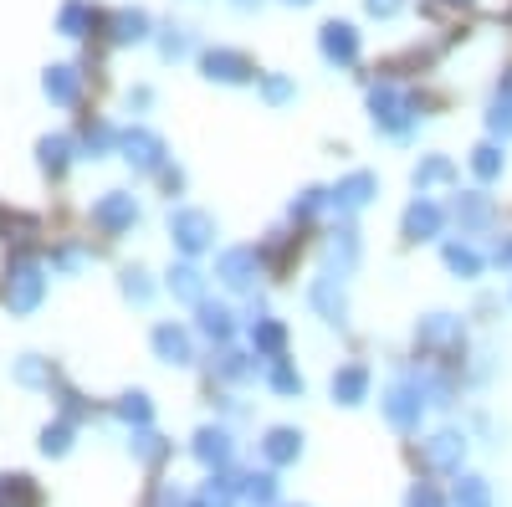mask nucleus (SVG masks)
<instances>
[{"label":"nucleus","mask_w":512,"mask_h":507,"mask_svg":"<svg viewBox=\"0 0 512 507\" xmlns=\"http://www.w3.org/2000/svg\"><path fill=\"white\" fill-rule=\"evenodd\" d=\"M16 379H21V385H52V364L36 359V354H26V359L16 364Z\"/></svg>","instance_id":"a18cd8bd"},{"label":"nucleus","mask_w":512,"mask_h":507,"mask_svg":"<svg viewBox=\"0 0 512 507\" xmlns=\"http://www.w3.org/2000/svg\"><path fill=\"white\" fill-rule=\"evenodd\" d=\"M36 159H41V169L57 180V175H67V164L77 159V144H72L67 134H47V139L36 144Z\"/></svg>","instance_id":"c85d7f7f"},{"label":"nucleus","mask_w":512,"mask_h":507,"mask_svg":"<svg viewBox=\"0 0 512 507\" xmlns=\"http://www.w3.org/2000/svg\"><path fill=\"white\" fill-rule=\"evenodd\" d=\"M328 395H333L338 405H364V400H369V369H364V364H344V369H333Z\"/></svg>","instance_id":"412c9836"},{"label":"nucleus","mask_w":512,"mask_h":507,"mask_svg":"<svg viewBox=\"0 0 512 507\" xmlns=\"http://www.w3.org/2000/svg\"><path fill=\"white\" fill-rule=\"evenodd\" d=\"M277 472H241V502L246 507H277Z\"/></svg>","instance_id":"c756f323"},{"label":"nucleus","mask_w":512,"mask_h":507,"mask_svg":"<svg viewBox=\"0 0 512 507\" xmlns=\"http://www.w3.org/2000/svg\"><path fill=\"white\" fill-rule=\"evenodd\" d=\"M384 420H390L395 431H420V420H425V410H431V395H425V374H420V364L415 369H400L390 385H384Z\"/></svg>","instance_id":"f03ea898"},{"label":"nucleus","mask_w":512,"mask_h":507,"mask_svg":"<svg viewBox=\"0 0 512 507\" xmlns=\"http://www.w3.org/2000/svg\"><path fill=\"white\" fill-rule=\"evenodd\" d=\"M318 52H323V62H333V67H354L364 47H359V31H354L349 21H323Z\"/></svg>","instance_id":"f8f14e48"},{"label":"nucleus","mask_w":512,"mask_h":507,"mask_svg":"<svg viewBox=\"0 0 512 507\" xmlns=\"http://www.w3.org/2000/svg\"><path fill=\"white\" fill-rule=\"evenodd\" d=\"M364 11L379 16V21H395V16L405 11V0H364Z\"/></svg>","instance_id":"603ef678"},{"label":"nucleus","mask_w":512,"mask_h":507,"mask_svg":"<svg viewBox=\"0 0 512 507\" xmlns=\"http://www.w3.org/2000/svg\"><path fill=\"white\" fill-rule=\"evenodd\" d=\"M492 262H497V267H512V236H502V241H497V251H492Z\"/></svg>","instance_id":"864d4df0"},{"label":"nucleus","mask_w":512,"mask_h":507,"mask_svg":"<svg viewBox=\"0 0 512 507\" xmlns=\"http://www.w3.org/2000/svg\"><path fill=\"white\" fill-rule=\"evenodd\" d=\"M323 205H328V190H323V185H308L303 195L292 200V221H313Z\"/></svg>","instance_id":"c03bdc74"},{"label":"nucleus","mask_w":512,"mask_h":507,"mask_svg":"<svg viewBox=\"0 0 512 507\" xmlns=\"http://www.w3.org/2000/svg\"><path fill=\"white\" fill-rule=\"evenodd\" d=\"M256 277H262V257H256V246H226L216 257V282L231 287V292H251Z\"/></svg>","instance_id":"0eeeda50"},{"label":"nucleus","mask_w":512,"mask_h":507,"mask_svg":"<svg viewBox=\"0 0 512 507\" xmlns=\"http://www.w3.org/2000/svg\"><path fill=\"white\" fill-rule=\"evenodd\" d=\"M195 328L210 338V344H231V338H236V313L226 308V303H216V298H205L200 308H195Z\"/></svg>","instance_id":"6ab92c4d"},{"label":"nucleus","mask_w":512,"mask_h":507,"mask_svg":"<svg viewBox=\"0 0 512 507\" xmlns=\"http://www.w3.org/2000/svg\"><path fill=\"white\" fill-rule=\"evenodd\" d=\"M169 241H175L185 257H200V251L216 246V216L200 205H175L169 210Z\"/></svg>","instance_id":"20e7f679"},{"label":"nucleus","mask_w":512,"mask_h":507,"mask_svg":"<svg viewBox=\"0 0 512 507\" xmlns=\"http://www.w3.org/2000/svg\"><path fill=\"white\" fill-rule=\"evenodd\" d=\"M400 231H405L410 241H436V236L446 231V210H441L431 195H415V200L405 205V216H400Z\"/></svg>","instance_id":"ddd939ff"},{"label":"nucleus","mask_w":512,"mask_h":507,"mask_svg":"<svg viewBox=\"0 0 512 507\" xmlns=\"http://www.w3.org/2000/svg\"><path fill=\"white\" fill-rule=\"evenodd\" d=\"M502 169H507V154H502V144H497V139H487V144H477V149H472V175H477L482 185L502 180Z\"/></svg>","instance_id":"2f4dec72"},{"label":"nucleus","mask_w":512,"mask_h":507,"mask_svg":"<svg viewBox=\"0 0 512 507\" xmlns=\"http://www.w3.org/2000/svg\"><path fill=\"white\" fill-rule=\"evenodd\" d=\"M41 93H47L57 108H72L82 98V72L72 62H52L47 72H41Z\"/></svg>","instance_id":"f3484780"},{"label":"nucleus","mask_w":512,"mask_h":507,"mask_svg":"<svg viewBox=\"0 0 512 507\" xmlns=\"http://www.w3.org/2000/svg\"><path fill=\"white\" fill-rule=\"evenodd\" d=\"M200 72H205L210 82H226V88H246V82L256 77V67H251L241 52H231V47H210V52H200Z\"/></svg>","instance_id":"9b49d317"},{"label":"nucleus","mask_w":512,"mask_h":507,"mask_svg":"<svg viewBox=\"0 0 512 507\" xmlns=\"http://www.w3.org/2000/svg\"><path fill=\"white\" fill-rule=\"evenodd\" d=\"M57 400H62V420H72V426H77L82 415H88V405H82L77 390H57Z\"/></svg>","instance_id":"3c124183"},{"label":"nucleus","mask_w":512,"mask_h":507,"mask_svg":"<svg viewBox=\"0 0 512 507\" xmlns=\"http://www.w3.org/2000/svg\"><path fill=\"white\" fill-rule=\"evenodd\" d=\"M149 344H154V354H159L164 364H195V338H190V328H180V323H159V328L149 333Z\"/></svg>","instance_id":"2eb2a0df"},{"label":"nucleus","mask_w":512,"mask_h":507,"mask_svg":"<svg viewBox=\"0 0 512 507\" xmlns=\"http://www.w3.org/2000/svg\"><path fill=\"white\" fill-rule=\"evenodd\" d=\"M369 118H374V129H379V134L410 139V134H415V123H420V98L405 93L400 82H374V88H369Z\"/></svg>","instance_id":"f257e3e1"},{"label":"nucleus","mask_w":512,"mask_h":507,"mask_svg":"<svg viewBox=\"0 0 512 507\" xmlns=\"http://www.w3.org/2000/svg\"><path fill=\"white\" fill-rule=\"evenodd\" d=\"M149 103H154L149 88H134V93H128V108H149Z\"/></svg>","instance_id":"5fc2aeb1"},{"label":"nucleus","mask_w":512,"mask_h":507,"mask_svg":"<svg viewBox=\"0 0 512 507\" xmlns=\"http://www.w3.org/2000/svg\"><path fill=\"white\" fill-rule=\"evenodd\" d=\"M451 507H492V487H487V477L461 472L456 487H451Z\"/></svg>","instance_id":"72a5a7b5"},{"label":"nucleus","mask_w":512,"mask_h":507,"mask_svg":"<svg viewBox=\"0 0 512 507\" xmlns=\"http://www.w3.org/2000/svg\"><path fill=\"white\" fill-rule=\"evenodd\" d=\"M190 451H195V461H200L205 472H231V461H236V436H231L226 426H200L195 441H190Z\"/></svg>","instance_id":"1a4fd4ad"},{"label":"nucleus","mask_w":512,"mask_h":507,"mask_svg":"<svg viewBox=\"0 0 512 507\" xmlns=\"http://www.w3.org/2000/svg\"><path fill=\"white\" fill-rule=\"evenodd\" d=\"M456 180V164H451V154H425L415 169H410V185L425 195L431 185H451Z\"/></svg>","instance_id":"a878e982"},{"label":"nucleus","mask_w":512,"mask_h":507,"mask_svg":"<svg viewBox=\"0 0 512 507\" xmlns=\"http://www.w3.org/2000/svg\"><path fill=\"white\" fill-rule=\"evenodd\" d=\"M108 36L118 41V47H134V41H149L154 36V21H149V11H118L108 21Z\"/></svg>","instance_id":"cd10ccee"},{"label":"nucleus","mask_w":512,"mask_h":507,"mask_svg":"<svg viewBox=\"0 0 512 507\" xmlns=\"http://www.w3.org/2000/svg\"><path fill=\"white\" fill-rule=\"evenodd\" d=\"M497 93H502V98H512V67L502 72V82H497Z\"/></svg>","instance_id":"4d7b16f0"},{"label":"nucleus","mask_w":512,"mask_h":507,"mask_svg":"<svg viewBox=\"0 0 512 507\" xmlns=\"http://www.w3.org/2000/svg\"><path fill=\"white\" fill-rule=\"evenodd\" d=\"M405 507H446V497H441L431 482H415V487H410V497H405Z\"/></svg>","instance_id":"8fccbe9b"},{"label":"nucleus","mask_w":512,"mask_h":507,"mask_svg":"<svg viewBox=\"0 0 512 507\" xmlns=\"http://www.w3.org/2000/svg\"><path fill=\"white\" fill-rule=\"evenodd\" d=\"M262 374H267V385H272L277 395H287V400H297V395L308 390V385H303V374H297V369H292L287 359H272V364H267Z\"/></svg>","instance_id":"c9c22d12"},{"label":"nucleus","mask_w":512,"mask_h":507,"mask_svg":"<svg viewBox=\"0 0 512 507\" xmlns=\"http://www.w3.org/2000/svg\"><path fill=\"white\" fill-rule=\"evenodd\" d=\"M93 226H103V231L139 226V200L128 195V190H103V195L93 200Z\"/></svg>","instance_id":"4468645a"},{"label":"nucleus","mask_w":512,"mask_h":507,"mask_svg":"<svg viewBox=\"0 0 512 507\" xmlns=\"http://www.w3.org/2000/svg\"><path fill=\"white\" fill-rule=\"evenodd\" d=\"M487 129H492V139H512V98L492 93V103H487Z\"/></svg>","instance_id":"37998d69"},{"label":"nucleus","mask_w":512,"mask_h":507,"mask_svg":"<svg viewBox=\"0 0 512 507\" xmlns=\"http://www.w3.org/2000/svg\"><path fill=\"white\" fill-rule=\"evenodd\" d=\"M118 287H123V298H128V303H139V308L154 298V282H149L144 267H123V272H118Z\"/></svg>","instance_id":"4c0bfd02"},{"label":"nucleus","mask_w":512,"mask_h":507,"mask_svg":"<svg viewBox=\"0 0 512 507\" xmlns=\"http://www.w3.org/2000/svg\"><path fill=\"white\" fill-rule=\"evenodd\" d=\"M0 507H36L31 477H0Z\"/></svg>","instance_id":"a19ab883"},{"label":"nucleus","mask_w":512,"mask_h":507,"mask_svg":"<svg viewBox=\"0 0 512 507\" xmlns=\"http://www.w3.org/2000/svg\"><path fill=\"white\" fill-rule=\"evenodd\" d=\"M323 267L344 272V277L359 267V231H354V226H333V231H328V241H323Z\"/></svg>","instance_id":"a211bd4d"},{"label":"nucleus","mask_w":512,"mask_h":507,"mask_svg":"<svg viewBox=\"0 0 512 507\" xmlns=\"http://www.w3.org/2000/svg\"><path fill=\"white\" fill-rule=\"evenodd\" d=\"M241 502V477L236 472H210L200 482V492L190 497V507H236Z\"/></svg>","instance_id":"aec40b11"},{"label":"nucleus","mask_w":512,"mask_h":507,"mask_svg":"<svg viewBox=\"0 0 512 507\" xmlns=\"http://www.w3.org/2000/svg\"><path fill=\"white\" fill-rule=\"evenodd\" d=\"M374 195H379V180L369 175V169H354V175H344L328 190V210H338V216H359Z\"/></svg>","instance_id":"9d476101"},{"label":"nucleus","mask_w":512,"mask_h":507,"mask_svg":"<svg viewBox=\"0 0 512 507\" xmlns=\"http://www.w3.org/2000/svg\"><path fill=\"white\" fill-rule=\"evenodd\" d=\"M118 154L128 159V164H134L139 169V175H164V139L154 134V129H144V123H128V129H118Z\"/></svg>","instance_id":"423d86ee"},{"label":"nucleus","mask_w":512,"mask_h":507,"mask_svg":"<svg viewBox=\"0 0 512 507\" xmlns=\"http://www.w3.org/2000/svg\"><path fill=\"white\" fill-rule=\"evenodd\" d=\"M113 415L123 420V426H134V431H144L149 420H154V405H149V395H144V390H128V395H118Z\"/></svg>","instance_id":"473e14b6"},{"label":"nucleus","mask_w":512,"mask_h":507,"mask_svg":"<svg viewBox=\"0 0 512 507\" xmlns=\"http://www.w3.org/2000/svg\"><path fill=\"white\" fill-rule=\"evenodd\" d=\"M210 369H216L221 379H251L256 369H267L256 354H236V349H221L216 359H210Z\"/></svg>","instance_id":"f704fd0d"},{"label":"nucleus","mask_w":512,"mask_h":507,"mask_svg":"<svg viewBox=\"0 0 512 507\" xmlns=\"http://www.w3.org/2000/svg\"><path fill=\"white\" fill-rule=\"evenodd\" d=\"M308 303L323 323L333 328H349V277L333 272V267H318V277L308 282Z\"/></svg>","instance_id":"39448f33"},{"label":"nucleus","mask_w":512,"mask_h":507,"mask_svg":"<svg viewBox=\"0 0 512 507\" xmlns=\"http://www.w3.org/2000/svg\"><path fill=\"white\" fill-rule=\"evenodd\" d=\"M231 6H236V11H246V16H251V11H262V6H267V0H231Z\"/></svg>","instance_id":"6e6d98bb"},{"label":"nucleus","mask_w":512,"mask_h":507,"mask_svg":"<svg viewBox=\"0 0 512 507\" xmlns=\"http://www.w3.org/2000/svg\"><path fill=\"white\" fill-rule=\"evenodd\" d=\"M82 149H88L82 159H103L108 149H118V134L108 129V123H88V129H82Z\"/></svg>","instance_id":"79ce46f5"},{"label":"nucleus","mask_w":512,"mask_h":507,"mask_svg":"<svg viewBox=\"0 0 512 507\" xmlns=\"http://www.w3.org/2000/svg\"><path fill=\"white\" fill-rule=\"evenodd\" d=\"M149 507H190V492H180L175 482H159L154 497H149Z\"/></svg>","instance_id":"09e8293b"},{"label":"nucleus","mask_w":512,"mask_h":507,"mask_svg":"<svg viewBox=\"0 0 512 507\" xmlns=\"http://www.w3.org/2000/svg\"><path fill=\"white\" fill-rule=\"evenodd\" d=\"M451 216H456L461 236H477V231H487V226H492V195H482V190H466V195H456V200H451Z\"/></svg>","instance_id":"dca6fc26"},{"label":"nucleus","mask_w":512,"mask_h":507,"mask_svg":"<svg viewBox=\"0 0 512 507\" xmlns=\"http://www.w3.org/2000/svg\"><path fill=\"white\" fill-rule=\"evenodd\" d=\"M420 461H425L431 472L461 477V461H466V431L446 426V431H436L431 441H420Z\"/></svg>","instance_id":"6e6552de"},{"label":"nucleus","mask_w":512,"mask_h":507,"mask_svg":"<svg viewBox=\"0 0 512 507\" xmlns=\"http://www.w3.org/2000/svg\"><path fill=\"white\" fill-rule=\"evenodd\" d=\"M72 451V420H47L41 426V456H67Z\"/></svg>","instance_id":"58836bf2"},{"label":"nucleus","mask_w":512,"mask_h":507,"mask_svg":"<svg viewBox=\"0 0 512 507\" xmlns=\"http://www.w3.org/2000/svg\"><path fill=\"white\" fill-rule=\"evenodd\" d=\"M262 98H267V103H292V98H297L292 77H282V72H267V77H262Z\"/></svg>","instance_id":"49530a36"},{"label":"nucleus","mask_w":512,"mask_h":507,"mask_svg":"<svg viewBox=\"0 0 512 507\" xmlns=\"http://www.w3.org/2000/svg\"><path fill=\"white\" fill-rule=\"evenodd\" d=\"M415 338L425 349H446V344H461V318L456 313H431V318H420V328H415Z\"/></svg>","instance_id":"b1692460"},{"label":"nucleus","mask_w":512,"mask_h":507,"mask_svg":"<svg viewBox=\"0 0 512 507\" xmlns=\"http://www.w3.org/2000/svg\"><path fill=\"white\" fill-rule=\"evenodd\" d=\"M0 298H6V308L21 313V318L36 313L41 298H47V272H41V262L36 257H16L6 267V287H0Z\"/></svg>","instance_id":"7ed1b4c3"},{"label":"nucleus","mask_w":512,"mask_h":507,"mask_svg":"<svg viewBox=\"0 0 512 507\" xmlns=\"http://www.w3.org/2000/svg\"><path fill=\"white\" fill-rule=\"evenodd\" d=\"M441 257H446V267H451L461 282H477L482 267H487V262H482V251L466 241V236H461V241H446V246H441Z\"/></svg>","instance_id":"393cba45"},{"label":"nucleus","mask_w":512,"mask_h":507,"mask_svg":"<svg viewBox=\"0 0 512 507\" xmlns=\"http://www.w3.org/2000/svg\"><path fill=\"white\" fill-rule=\"evenodd\" d=\"M456 6H472V0H456Z\"/></svg>","instance_id":"bf43d9fd"},{"label":"nucleus","mask_w":512,"mask_h":507,"mask_svg":"<svg viewBox=\"0 0 512 507\" xmlns=\"http://www.w3.org/2000/svg\"><path fill=\"white\" fill-rule=\"evenodd\" d=\"M287 6H308V0H287Z\"/></svg>","instance_id":"13d9d810"},{"label":"nucleus","mask_w":512,"mask_h":507,"mask_svg":"<svg viewBox=\"0 0 512 507\" xmlns=\"http://www.w3.org/2000/svg\"><path fill=\"white\" fill-rule=\"evenodd\" d=\"M169 292H175L180 303L200 308V303H205V277H200V267H195V262H175V267H169Z\"/></svg>","instance_id":"bb28decb"},{"label":"nucleus","mask_w":512,"mask_h":507,"mask_svg":"<svg viewBox=\"0 0 512 507\" xmlns=\"http://www.w3.org/2000/svg\"><path fill=\"white\" fill-rule=\"evenodd\" d=\"M262 456H267V467H292V461L303 456V431L272 426V431L262 436Z\"/></svg>","instance_id":"4be33fe9"},{"label":"nucleus","mask_w":512,"mask_h":507,"mask_svg":"<svg viewBox=\"0 0 512 507\" xmlns=\"http://www.w3.org/2000/svg\"><path fill=\"white\" fill-rule=\"evenodd\" d=\"M282 349H287V328L277 318H251V354L272 364V359H282Z\"/></svg>","instance_id":"5701e85b"},{"label":"nucleus","mask_w":512,"mask_h":507,"mask_svg":"<svg viewBox=\"0 0 512 507\" xmlns=\"http://www.w3.org/2000/svg\"><path fill=\"white\" fill-rule=\"evenodd\" d=\"M93 26H98V11L88 6V0H67V6L57 11V31L72 36V41H77V36H88Z\"/></svg>","instance_id":"7c9ffc66"},{"label":"nucleus","mask_w":512,"mask_h":507,"mask_svg":"<svg viewBox=\"0 0 512 507\" xmlns=\"http://www.w3.org/2000/svg\"><path fill=\"white\" fill-rule=\"evenodd\" d=\"M128 451H134L139 461H149V467H154V461H164V456H169V441H164L154 426H144V431L128 436Z\"/></svg>","instance_id":"e433bc0d"},{"label":"nucleus","mask_w":512,"mask_h":507,"mask_svg":"<svg viewBox=\"0 0 512 507\" xmlns=\"http://www.w3.org/2000/svg\"><path fill=\"white\" fill-rule=\"evenodd\" d=\"M190 47H195V36H190L185 26H164V31H159V57H164V62L190 57Z\"/></svg>","instance_id":"ea45409f"},{"label":"nucleus","mask_w":512,"mask_h":507,"mask_svg":"<svg viewBox=\"0 0 512 507\" xmlns=\"http://www.w3.org/2000/svg\"><path fill=\"white\" fill-rule=\"evenodd\" d=\"M52 267L57 272H77V267H88V251H82V246H57L52 251Z\"/></svg>","instance_id":"de8ad7c7"}]
</instances>
